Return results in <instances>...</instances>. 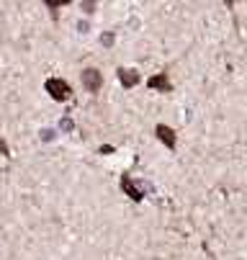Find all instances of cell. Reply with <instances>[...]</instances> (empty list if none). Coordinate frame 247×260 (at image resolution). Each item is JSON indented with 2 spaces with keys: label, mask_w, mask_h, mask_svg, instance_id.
Here are the masks:
<instances>
[{
  "label": "cell",
  "mask_w": 247,
  "mask_h": 260,
  "mask_svg": "<svg viewBox=\"0 0 247 260\" xmlns=\"http://www.w3.org/2000/svg\"><path fill=\"white\" fill-rule=\"evenodd\" d=\"M119 83L124 85V88H136L139 83H142V75H139V72L136 70H131V67H121L119 70Z\"/></svg>",
  "instance_id": "8992f818"
},
{
  "label": "cell",
  "mask_w": 247,
  "mask_h": 260,
  "mask_svg": "<svg viewBox=\"0 0 247 260\" xmlns=\"http://www.w3.org/2000/svg\"><path fill=\"white\" fill-rule=\"evenodd\" d=\"M44 90H47V93L52 95V101H57V103H64V101L73 98V88H69V83L62 80V78H49V80L44 83Z\"/></svg>",
  "instance_id": "6da1fadb"
},
{
  "label": "cell",
  "mask_w": 247,
  "mask_h": 260,
  "mask_svg": "<svg viewBox=\"0 0 247 260\" xmlns=\"http://www.w3.org/2000/svg\"><path fill=\"white\" fill-rule=\"evenodd\" d=\"M119 185H121V191H124L134 204H142V201H145V188H142V183L134 180L131 175H121Z\"/></svg>",
  "instance_id": "3957f363"
},
{
  "label": "cell",
  "mask_w": 247,
  "mask_h": 260,
  "mask_svg": "<svg viewBox=\"0 0 247 260\" xmlns=\"http://www.w3.org/2000/svg\"><path fill=\"white\" fill-rule=\"evenodd\" d=\"M0 152H3L6 157H11V150H8V144L3 142V137H0Z\"/></svg>",
  "instance_id": "52a82bcc"
},
{
  "label": "cell",
  "mask_w": 247,
  "mask_h": 260,
  "mask_svg": "<svg viewBox=\"0 0 247 260\" xmlns=\"http://www.w3.org/2000/svg\"><path fill=\"white\" fill-rule=\"evenodd\" d=\"M155 137L167 147L170 152H175V147H178V134H175L172 126H167V124H157V126H155Z\"/></svg>",
  "instance_id": "277c9868"
},
{
  "label": "cell",
  "mask_w": 247,
  "mask_h": 260,
  "mask_svg": "<svg viewBox=\"0 0 247 260\" xmlns=\"http://www.w3.org/2000/svg\"><path fill=\"white\" fill-rule=\"evenodd\" d=\"M83 8H85V13H93V8H95V3H83Z\"/></svg>",
  "instance_id": "ba28073f"
},
{
  "label": "cell",
  "mask_w": 247,
  "mask_h": 260,
  "mask_svg": "<svg viewBox=\"0 0 247 260\" xmlns=\"http://www.w3.org/2000/svg\"><path fill=\"white\" fill-rule=\"evenodd\" d=\"M147 88H150V90H160V93H170V90H172V83H170V78H167V72H157V75H152V78L147 80Z\"/></svg>",
  "instance_id": "5b68a950"
},
{
  "label": "cell",
  "mask_w": 247,
  "mask_h": 260,
  "mask_svg": "<svg viewBox=\"0 0 247 260\" xmlns=\"http://www.w3.org/2000/svg\"><path fill=\"white\" fill-rule=\"evenodd\" d=\"M80 80H83V88L88 93H100L103 90V72L95 70V67H85L80 72Z\"/></svg>",
  "instance_id": "7a4b0ae2"
}]
</instances>
